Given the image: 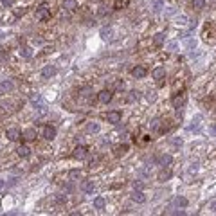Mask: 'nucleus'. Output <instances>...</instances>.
Returning a JSON list of instances; mask_svg holds the SVG:
<instances>
[{
    "label": "nucleus",
    "instance_id": "nucleus-24",
    "mask_svg": "<svg viewBox=\"0 0 216 216\" xmlns=\"http://www.w3.org/2000/svg\"><path fill=\"white\" fill-rule=\"evenodd\" d=\"M153 41H155V45H162V43H164V33H157L155 38H153Z\"/></svg>",
    "mask_w": 216,
    "mask_h": 216
},
{
    "label": "nucleus",
    "instance_id": "nucleus-21",
    "mask_svg": "<svg viewBox=\"0 0 216 216\" xmlns=\"http://www.w3.org/2000/svg\"><path fill=\"white\" fill-rule=\"evenodd\" d=\"M87 132H88V133H97V132H99V124H97V122H90V124L87 126Z\"/></svg>",
    "mask_w": 216,
    "mask_h": 216
},
{
    "label": "nucleus",
    "instance_id": "nucleus-10",
    "mask_svg": "<svg viewBox=\"0 0 216 216\" xmlns=\"http://www.w3.org/2000/svg\"><path fill=\"white\" fill-rule=\"evenodd\" d=\"M87 157V148L85 146H78L74 150V158H85Z\"/></svg>",
    "mask_w": 216,
    "mask_h": 216
},
{
    "label": "nucleus",
    "instance_id": "nucleus-5",
    "mask_svg": "<svg viewBox=\"0 0 216 216\" xmlns=\"http://www.w3.org/2000/svg\"><path fill=\"white\" fill-rule=\"evenodd\" d=\"M54 74H56V67H54V65H47V67L41 70V76H43V78H52Z\"/></svg>",
    "mask_w": 216,
    "mask_h": 216
},
{
    "label": "nucleus",
    "instance_id": "nucleus-32",
    "mask_svg": "<svg viewBox=\"0 0 216 216\" xmlns=\"http://www.w3.org/2000/svg\"><path fill=\"white\" fill-rule=\"evenodd\" d=\"M2 4H4L5 7H11V5L15 4V0H2Z\"/></svg>",
    "mask_w": 216,
    "mask_h": 216
},
{
    "label": "nucleus",
    "instance_id": "nucleus-30",
    "mask_svg": "<svg viewBox=\"0 0 216 216\" xmlns=\"http://www.w3.org/2000/svg\"><path fill=\"white\" fill-rule=\"evenodd\" d=\"M140 175H142V177H150V175H151V171H150L148 168H144V169H140Z\"/></svg>",
    "mask_w": 216,
    "mask_h": 216
},
{
    "label": "nucleus",
    "instance_id": "nucleus-18",
    "mask_svg": "<svg viewBox=\"0 0 216 216\" xmlns=\"http://www.w3.org/2000/svg\"><path fill=\"white\" fill-rule=\"evenodd\" d=\"M20 56L25 58V59H29L31 56H33V51H31L29 47H22V49H20Z\"/></svg>",
    "mask_w": 216,
    "mask_h": 216
},
{
    "label": "nucleus",
    "instance_id": "nucleus-7",
    "mask_svg": "<svg viewBox=\"0 0 216 216\" xmlns=\"http://www.w3.org/2000/svg\"><path fill=\"white\" fill-rule=\"evenodd\" d=\"M173 162V157L171 155H160V157H157V164H160V166H169Z\"/></svg>",
    "mask_w": 216,
    "mask_h": 216
},
{
    "label": "nucleus",
    "instance_id": "nucleus-9",
    "mask_svg": "<svg viewBox=\"0 0 216 216\" xmlns=\"http://www.w3.org/2000/svg\"><path fill=\"white\" fill-rule=\"evenodd\" d=\"M132 200L137 202V204H144V202H146V197L140 193V189H135V191L132 193Z\"/></svg>",
    "mask_w": 216,
    "mask_h": 216
},
{
    "label": "nucleus",
    "instance_id": "nucleus-27",
    "mask_svg": "<svg viewBox=\"0 0 216 216\" xmlns=\"http://www.w3.org/2000/svg\"><path fill=\"white\" fill-rule=\"evenodd\" d=\"M79 177H81V171H79V169H72V171L69 173V178H70V180H76V178H79Z\"/></svg>",
    "mask_w": 216,
    "mask_h": 216
},
{
    "label": "nucleus",
    "instance_id": "nucleus-35",
    "mask_svg": "<svg viewBox=\"0 0 216 216\" xmlns=\"http://www.w3.org/2000/svg\"><path fill=\"white\" fill-rule=\"evenodd\" d=\"M106 13H108V9H106V7H101V9H99V15H101V16H104Z\"/></svg>",
    "mask_w": 216,
    "mask_h": 216
},
{
    "label": "nucleus",
    "instance_id": "nucleus-38",
    "mask_svg": "<svg viewBox=\"0 0 216 216\" xmlns=\"http://www.w3.org/2000/svg\"><path fill=\"white\" fill-rule=\"evenodd\" d=\"M2 187H4V182H2V180H0V189H2Z\"/></svg>",
    "mask_w": 216,
    "mask_h": 216
},
{
    "label": "nucleus",
    "instance_id": "nucleus-37",
    "mask_svg": "<svg viewBox=\"0 0 216 216\" xmlns=\"http://www.w3.org/2000/svg\"><path fill=\"white\" fill-rule=\"evenodd\" d=\"M211 209H213V213H216V202H213V204H211Z\"/></svg>",
    "mask_w": 216,
    "mask_h": 216
},
{
    "label": "nucleus",
    "instance_id": "nucleus-28",
    "mask_svg": "<svg viewBox=\"0 0 216 216\" xmlns=\"http://www.w3.org/2000/svg\"><path fill=\"white\" fill-rule=\"evenodd\" d=\"M150 126H151V130H158V128H160V119H153V121L150 122Z\"/></svg>",
    "mask_w": 216,
    "mask_h": 216
},
{
    "label": "nucleus",
    "instance_id": "nucleus-14",
    "mask_svg": "<svg viewBox=\"0 0 216 216\" xmlns=\"http://www.w3.org/2000/svg\"><path fill=\"white\" fill-rule=\"evenodd\" d=\"M184 103H186V97H184V96H175V97H173V106H175V108H182Z\"/></svg>",
    "mask_w": 216,
    "mask_h": 216
},
{
    "label": "nucleus",
    "instance_id": "nucleus-39",
    "mask_svg": "<svg viewBox=\"0 0 216 216\" xmlns=\"http://www.w3.org/2000/svg\"><path fill=\"white\" fill-rule=\"evenodd\" d=\"M96 2H99V0H96Z\"/></svg>",
    "mask_w": 216,
    "mask_h": 216
},
{
    "label": "nucleus",
    "instance_id": "nucleus-20",
    "mask_svg": "<svg viewBox=\"0 0 216 216\" xmlns=\"http://www.w3.org/2000/svg\"><path fill=\"white\" fill-rule=\"evenodd\" d=\"M126 151H128V144H121V146H117V148H115V155H117V157L124 155Z\"/></svg>",
    "mask_w": 216,
    "mask_h": 216
},
{
    "label": "nucleus",
    "instance_id": "nucleus-31",
    "mask_svg": "<svg viewBox=\"0 0 216 216\" xmlns=\"http://www.w3.org/2000/svg\"><path fill=\"white\" fill-rule=\"evenodd\" d=\"M115 90H124V83H122V81H117V83H115Z\"/></svg>",
    "mask_w": 216,
    "mask_h": 216
},
{
    "label": "nucleus",
    "instance_id": "nucleus-13",
    "mask_svg": "<svg viewBox=\"0 0 216 216\" xmlns=\"http://www.w3.org/2000/svg\"><path fill=\"white\" fill-rule=\"evenodd\" d=\"M63 7H65L67 11H74V9L78 7V2H76V0H65V2H63Z\"/></svg>",
    "mask_w": 216,
    "mask_h": 216
},
{
    "label": "nucleus",
    "instance_id": "nucleus-29",
    "mask_svg": "<svg viewBox=\"0 0 216 216\" xmlns=\"http://www.w3.org/2000/svg\"><path fill=\"white\" fill-rule=\"evenodd\" d=\"M56 202H58V204H65V202H67V197H65V195H56Z\"/></svg>",
    "mask_w": 216,
    "mask_h": 216
},
{
    "label": "nucleus",
    "instance_id": "nucleus-36",
    "mask_svg": "<svg viewBox=\"0 0 216 216\" xmlns=\"http://www.w3.org/2000/svg\"><path fill=\"white\" fill-rule=\"evenodd\" d=\"M97 162H99V158H97V157H96V158H92V160H90V166H96Z\"/></svg>",
    "mask_w": 216,
    "mask_h": 216
},
{
    "label": "nucleus",
    "instance_id": "nucleus-23",
    "mask_svg": "<svg viewBox=\"0 0 216 216\" xmlns=\"http://www.w3.org/2000/svg\"><path fill=\"white\" fill-rule=\"evenodd\" d=\"M139 97H140V92H137V90H132V92H130V96H128V101H130V103H133V101H137Z\"/></svg>",
    "mask_w": 216,
    "mask_h": 216
},
{
    "label": "nucleus",
    "instance_id": "nucleus-11",
    "mask_svg": "<svg viewBox=\"0 0 216 216\" xmlns=\"http://www.w3.org/2000/svg\"><path fill=\"white\" fill-rule=\"evenodd\" d=\"M169 178H171V171H169V169H166V168L160 169V173H158V180H160V182H166V180H169Z\"/></svg>",
    "mask_w": 216,
    "mask_h": 216
},
{
    "label": "nucleus",
    "instance_id": "nucleus-22",
    "mask_svg": "<svg viewBox=\"0 0 216 216\" xmlns=\"http://www.w3.org/2000/svg\"><path fill=\"white\" fill-rule=\"evenodd\" d=\"M175 204H177L178 207H187V200L184 197H177L175 198Z\"/></svg>",
    "mask_w": 216,
    "mask_h": 216
},
{
    "label": "nucleus",
    "instance_id": "nucleus-33",
    "mask_svg": "<svg viewBox=\"0 0 216 216\" xmlns=\"http://www.w3.org/2000/svg\"><path fill=\"white\" fill-rule=\"evenodd\" d=\"M106 34H110V29H106V27H104V29H101V36H104V38H108Z\"/></svg>",
    "mask_w": 216,
    "mask_h": 216
},
{
    "label": "nucleus",
    "instance_id": "nucleus-8",
    "mask_svg": "<svg viewBox=\"0 0 216 216\" xmlns=\"http://www.w3.org/2000/svg\"><path fill=\"white\" fill-rule=\"evenodd\" d=\"M146 74H148V72H146V69H144V67H140V65H139V67H135V69L132 70V76H133V78H137V79L144 78Z\"/></svg>",
    "mask_w": 216,
    "mask_h": 216
},
{
    "label": "nucleus",
    "instance_id": "nucleus-6",
    "mask_svg": "<svg viewBox=\"0 0 216 216\" xmlns=\"http://www.w3.org/2000/svg\"><path fill=\"white\" fill-rule=\"evenodd\" d=\"M151 76L157 79V81L164 79V78H166V69H164V67H157V69H155V70L151 72Z\"/></svg>",
    "mask_w": 216,
    "mask_h": 216
},
{
    "label": "nucleus",
    "instance_id": "nucleus-15",
    "mask_svg": "<svg viewBox=\"0 0 216 216\" xmlns=\"http://www.w3.org/2000/svg\"><path fill=\"white\" fill-rule=\"evenodd\" d=\"M0 90H2L4 94H5V92H11V90H13V83H11V81H2V83H0Z\"/></svg>",
    "mask_w": 216,
    "mask_h": 216
},
{
    "label": "nucleus",
    "instance_id": "nucleus-34",
    "mask_svg": "<svg viewBox=\"0 0 216 216\" xmlns=\"http://www.w3.org/2000/svg\"><path fill=\"white\" fill-rule=\"evenodd\" d=\"M133 189H142V182H133Z\"/></svg>",
    "mask_w": 216,
    "mask_h": 216
},
{
    "label": "nucleus",
    "instance_id": "nucleus-19",
    "mask_svg": "<svg viewBox=\"0 0 216 216\" xmlns=\"http://www.w3.org/2000/svg\"><path fill=\"white\" fill-rule=\"evenodd\" d=\"M23 137L27 139V140H33V139H36V132H34L33 128H29V130L23 132Z\"/></svg>",
    "mask_w": 216,
    "mask_h": 216
},
{
    "label": "nucleus",
    "instance_id": "nucleus-26",
    "mask_svg": "<svg viewBox=\"0 0 216 216\" xmlns=\"http://www.w3.org/2000/svg\"><path fill=\"white\" fill-rule=\"evenodd\" d=\"M191 5H193L195 9H202V7L205 5V0H193V2H191Z\"/></svg>",
    "mask_w": 216,
    "mask_h": 216
},
{
    "label": "nucleus",
    "instance_id": "nucleus-17",
    "mask_svg": "<svg viewBox=\"0 0 216 216\" xmlns=\"http://www.w3.org/2000/svg\"><path fill=\"white\" fill-rule=\"evenodd\" d=\"M16 153H18L20 157H29V155H31V150H29V148H27V146H20L18 150H16Z\"/></svg>",
    "mask_w": 216,
    "mask_h": 216
},
{
    "label": "nucleus",
    "instance_id": "nucleus-16",
    "mask_svg": "<svg viewBox=\"0 0 216 216\" xmlns=\"http://www.w3.org/2000/svg\"><path fill=\"white\" fill-rule=\"evenodd\" d=\"M81 189H83L85 193H92V191H94V182H92V180H87V182H83Z\"/></svg>",
    "mask_w": 216,
    "mask_h": 216
},
{
    "label": "nucleus",
    "instance_id": "nucleus-4",
    "mask_svg": "<svg viewBox=\"0 0 216 216\" xmlns=\"http://www.w3.org/2000/svg\"><path fill=\"white\" fill-rule=\"evenodd\" d=\"M97 97H99V101H101V103H104V104H106V103H110V101H112V92H110V90H101Z\"/></svg>",
    "mask_w": 216,
    "mask_h": 216
},
{
    "label": "nucleus",
    "instance_id": "nucleus-12",
    "mask_svg": "<svg viewBox=\"0 0 216 216\" xmlns=\"http://www.w3.org/2000/svg\"><path fill=\"white\" fill-rule=\"evenodd\" d=\"M7 139H9V140H18V139H20V132L16 130V128L7 130Z\"/></svg>",
    "mask_w": 216,
    "mask_h": 216
},
{
    "label": "nucleus",
    "instance_id": "nucleus-2",
    "mask_svg": "<svg viewBox=\"0 0 216 216\" xmlns=\"http://www.w3.org/2000/svg\"><path fill=\"white\" fill-rule=\"evenodd\" d=\"M36 18H38V20H49V18H51V13H49V9H47L45 4L40 7L38 11H36Z\"/></svg>",
    "mask_w": 216,
    "mask_h": 216
},
{
    "label": "nucleus",
    "instance_id": "nucleus-25",
    "mask_svg": "<svg viewBox=\"0 0 216 216\" xmlns=\"http://www.w3.org/2000/svg\"><path fill=\"white\" fill-rule=\"evenodd\" d=\"M94 207H96V209H103V207H104V200L101 197H97L94 200Z\"/></svg>",
    "mask_w": 216,
    "mask_h": 216
},
{
    "label": "nucleus",
    "instance_id": "nucleus-1",
    "mask_svg": "<svg viewBox=\"0 0 216 216\" xmlns=\"http://www.w3.org/2000/svg\"><path fill=\"white\" fill-rule=\"evenodd\" d=\"M41 137L47 139V140H52V139L56 137V128H54V126H51V124L43 126V130H41Z\"/></svg>",
    "mask_w": 216,
    "mask_h": 216
},
{
    "label": "nucleus",
    "instance_id": "nucleus-3",
    "mask_svg": "<svg viewBox=\"0 0 216 216\" xmlns=\"http://www.w3.org/2000/svg\"><path fill=\"white\" fill-rule=\"evenodd\" d=\"M121 112H117V110H114V112H108V115H106V119H108V122H112V124H117V122H121Z\"/></svg>",
    "mask_w": 216,
    "mask_h": 216
}]
</instances>
